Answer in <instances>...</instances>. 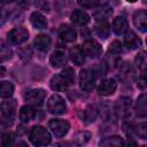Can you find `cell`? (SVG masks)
Wrapping results in <instances>:
<instances>
[{
	"label": "cell",
	"mask_w": 147,
	"mask_h": 147,
	"mask_svg": "<svg viewBox=\"0 0 147 147\" xmlns=\"http://www.w3.org/2000/svg\"><path fill=\"white\" fill-rule=\"evenodd\" d=\"M75 82V72L72 68H65L61 74H57L52 77L49 82V86L53 91L62 92L68 88L69 85H71Z\"/></svg>",
	"instance_id": "cell-1"
},
{
	"label": "cell",
	"mask_w": 147,
	"mask_h": 147,
	"mask_svg": "<svg viewBox=\"0 0 147 147\" xmlns=\"http://www.w3.org/2000/svg\"><path fill=\"white\" fill-rule=\"evenodd\" d=\"M29 138H30V141L34 145V146H46L51 142V134L49 132L42 127V126H33L30 131V134H29Z\"/></svg>",
	"instance_id": "cell-2"
},
{
	"label": "cell",
	"mask_w": 147,
	"mask_h": 147,
	"mask_svg": "<svg viewBox=\"0 0 147 147\" xmlns=\"http://www.w3.org/2000/svg\"><path fill=\"white\" fill-rule=\"evenodd\" d=\"M95 74L90 68H84L79 72V86L83 91L90 92L95 85Z\"/></svg>",
	"instance_id": "cell-3"
},
{
	"label": "cell",
	"mask_w": 147,
	"mask_h": 147,
	"mask_svg": "<svg viewBox=\"0 0 147 147\" xmlns=\"http://www.w3.org/2000/svg\"><path fill=\"white\" fill-rule=\"evenodd\" d=\"M47 109L53 115H63L67 111V103L59 94H53L47 101Z\"/></svg>",
	"instance_id": "cell-4"
},
{
	"label": "cell",
	"mask_w": 147,
	"mask_h": 147,
	"mask_svg": "<svg viewBox=\"0 0 147 147\" xmlns=\"http://www.w3.org/2000/svg\"><path fill=\"white\" fill-rule=\"evenodd\" d=\"M48 127L51 129L52 133L56 137V138H62L64 137L69 129H70V124L68 121L65 119H61V118H54L51 119L48 123Z\"/></svg>",
	"instance_id": "cell-5"
},
{
	"label": "cell",
	"mask_w": 147,
	"mask_h": 147,
	"mask_svg": "<svg viewBox=\"0 0 147 147\" xmlns=\"http://www.w3.org/2000/svg\"><path fill=\"white\" fill-rule=\"evenodd\" d=\"M7 39L11 45H21L29 39V32L24 28H14L7 34Z\"/></svg>",
	"instance_id": "cell-6"
},
{
	"label": "cell",
	"mask_w": 147,
	"mask_h": 147,
	"mask_svg": "<svg viewBox=\"0 0 147 147\" xmlns=\"http://www.w3.org/2000/svg\"><path fill=\"white\" fill-rule=\"evenodd\" d=\"M83 53L90 57H98L99 55H101L102 53V47L101 45L94 40V39H87L84 41L83 46H82Z\"/></svg>",
	"instance_id": "cell-7"
},
{
	"label": "cell",
	"mask_w": 147,
	"mask_h": 147,
	"mask_svg": "<svg viewBox=\"0 0 147 147\" xmlns=\"http://www.w3.org/2000/svg\"><path fill=\"white\" fill-rule=\"evenodd\" d=\"M46 98V92L42 88H31L24 93V100L32 105H41Z\"/></svg>",
	"instance_id": "cell-8"
},
{
	"label": "cell",
	"mask_w": 147,
	"mask_h": 147,
	"mask_svg": "<svg viewBox=\"0 0 147 147\" xmlns=\"http://www.w3.org/2000/svg\"><path fill=\"white\" fill-rule=\"evenodd\" d=\"M117 88V82L114 78H107L102 80L98 87V93L102 96H109L115 93Z\"/></svg>",
	"instance_id": "cell-9"
},
{
	"label": "cell",
	"mask_w": 147,
	"mask_h": 147,
	"mask_svg": "<svg viewBox=\"0 0 147 147\" xmlns=\"http://www.w3.org/2000/svg\"><path fill=\"white\" fill-rule=\"evenodd\" d=\"M0 111L1 115L7 121H11L16 114V102L15 100H7L3 101L0 106Z\"/></svg>",
	"instance_id": "cell-10"
},
{
	"label": "cell",
	"mask_w": 147,
	"mask_h": 147,
	"mask_svg": "<svg viewBox=\"0 0 147 147\" xmlns=\"http://www.w3.org/2000/svg\"><path fill=\"white\" fill-rule=\"evenodd\" d=\"M130 108H131V99L127 96H122L116 101L115 105V110L118 116L121 117H126L130 114Z\"/></svg>",
	"instance_id": "cell-11"
},
{
	"label": "cell",
	"mask_w": 147,
	"mask_h": 147,
	"mask_svg": "<svg viewBox=\"0 0 147 147\" xmlns=\"http://www.w3.org/2000/svg\"><path fill=\"white\" fill-rule=\"evenodd\" d=\"M59 36L65 42H74L77 38V32L70 25L63 24V25H61V28L59 30Z\"/></svg>",
	"instance_id": "cell-12"
},
{
	"label": "cell",
	"mask_w": 147,
	"mask_h": 147,
	"mask_svg": "<svg viewBox=\"0 0 147 147\" xmlns=\"http://www.w3.org/2000/svg\"><path fill=\"white\" fill-rule=\"evenodd\" d=\"M124 45L129 51H133L141 46V40L133 31H126L124 37Z\"/></svg>",
	"instance_id": "cell-13"
},
{
	"label": "cell",
	"mask_w": 147,
	"mask_h": 147,
	"mask_svg": "<svg viewBox=\"0 0 147 147\" xmlns=\"http://www.w3.org/2000/svg\"><path fill=\"white\" fill-rule=\"evenodd\" d=\"M133 23L137 29H139L141 32H146L147 30V13L144 9L137 10L133 14Z\"/></svg>",
	"instance_id": "cell-14"
},
{
	"label": "cell",
	"mask_w": 147,
	"mask_h": 147,
	"mask_svg": "<svg viewBox=\"0 0 147 147\" xmlns=\"http://www.w3.org/2000/svg\"><path fill=\"white\" fill-rule=\"evenodd\" d=\"M49 63L52 67L54 68H61L67 63V55L61 49H56L52 53L51 57H49Z\"/></svg>",
	"instance_id": "cell-15"
},
{
	"label": "cell",
	"mask_w": 147,
	"mask_h": 147,
	"mask_svg": "<svg viewBox=\"0 0 147 147\" xmlns=\"http://www.w3.org/2000/svg\"><path fill=\"white\" fill-rule=\"evenodd\" d=\"M70 20H71V22H72L74 24L79 25V26H84V25H86V24L90 22V16H88L85 11L77 9V10H74V11L71 13Z\"/></svg>",
	"instance_id": "cell-16"
},
{
	"label": "cell",
	"mask_w": 147,
	"mask_h": 147,
	"mask_svg": "<svg viewBox=\"0 0 147 147\" xmlns=\"http://www.w3.org/2000/svg\"><path fill=\"white\" fill-rule=\"evenodd\" d=\"M127 29H129V23L125 17L118 16L113 21V30L117 36L125 33L127 31Z\"/></svg>",
	"instance_id": "cell-17"
},
{
	"label": "cell",
	"mask_w": 147,
	"mask_h": 147,
	"mask_svg": "<svg viewBox=\"0 0 147 147\" xmlns=\"http://www.w3.org/2000/svg\"><path fill=\"white\" fill-rule=\"evenodd\" d=\"M30 22L34 29H46L47 28V20L42 14L39 11H33L30 16Z\"/></svg>",
	"instance_id": "cell-18"
},
{
	"label": "cell",
	"mask_w": 147,
	"mask_h": 147,
	"mask_svg": "<svg viewBox=\"0 0 147 147\" xmlns=\"http://www.w3.org/2000/svg\"><path fill=\"white\" fill-rule=\"evenodd\" d=\"M94 31L100 38L107 39L110 34V26L107 21H96L94 25Z\"/></svg>",
	"instance_id": "cell-19"
},
{
	"label": "cell",
	"mask_w": 147,
	"mask_h": 147,
	"mask_svg": "<svg viewBox=\"0 0 147 147\" xmlns=\"http://www.w3.org/2000/svg\"><path fill=\"white\" fill-rule=\"evenodd\" d=\"M33 45L38 51H47L51 46V38H49V36L44 34V33L38 34L34 38Z\"/></svg>",
	"instance_id": "cell-20"
},
{
	"label": "cell",
	"mask_w": 147,
	"mask_h": 147,
	"mask_svg": "<svg viewBox=\"0 0 147 147\" xmlns=\"http://www.w3.org/2000/svg\"><path fill=\"white\" fill-rule=\"evenodd\" d=\"M70 59L76 65H82L85 61V54L83 53L82 47L75 46L70 49Z\"/></svg>",
	"instance_id": "cell-21"
},
{
	"label": "cell",
	"mask_w": 147,
	"mask_h": 147,
	"mask_svg": "<svg viewBox=\"0 0 147 147\" xmlns=\"http://www.w3.org/2000/svg\"><path fill=\"white\" fill-rule=\"evenodd\" d=\"M34 115H36V110L30 105H25L20 109V119L23 123H28L31 119H33Z\"/></svg>",
	"instance_id": "cell-22"
},
{
	"label": "cell",
	"mask_w": 147,
	"mask_h": 147,
	"mask_svg": "<svg viewBox=\"0 0 147 147\" xmlns=\"http://www.w3.org/2000/svg\"><path fill=\"white\" fill-rule=\"evenodd\" d=\"M111 15H113V8L108 5H105L94 13V18L96 21H107Z\"/></svg>",
	"instance_id": "cell-23"
},
{
	"label": "cell",
	"mask_w": 147,
	"mask_h": 147,
	"mask_svg": "<svg viewBox=\"0 0 147 147\" xmlns=\"http://www.w3.org/2000/svg\"><path fill=\"white\" fill-rule=\"evenodd\" d=\"M14 85L13 83L8 82V80H3V82H0V98H3V99H7V98H10L14 93Z\"/></svg>",
	"instance_id": "cell-24"
},
{
	"label": "cell",
	"mask_w": 147,
	"mask_h": 147,
	"mask_svg": "<svg viewBox=\"0 0 147 147\" xmlns=\"http://www.w3.org/2000/svg\"><path fill=\"white\" fill-rule=\"evenodd\" d=\"M96 115H98V111L94 107L92 106H88L86 109L83 110L82 113V121L85 123V124H90L92 123L95 118H96Z\"/></svg>",
	"instance_id": "cell-25"
},
{
	"label": "cell",
	"mask_w": 147,
	"mask_h": 147,
	"mask_svg": "<svg viewBox=\"0 0 147 147\" xmlns=\"http://www.w3.org/2000/svg\"><path fill=\"white\" fill-rule=\"evenodd\" d=\"M124 142L122 140L121 137L118 136H111L108 138H105L100 141V146H105V147H118L122 146Z\"/></svg>",
	"instance_id": "cell-26"
},
{
	"label": "cell",
	"mask_w": 147,
	"mask_h": 147,
	"mask_svg": "<svg viewBox=\"0 0 147 147\" xmlns=\"http://www.w3.org/2000/svg\"><path fill=\"white\" fill-rule=\"evenodd\" d=\"M90 139H91V133L87 131H78L72 137L74 142L77 145H85L86 142L90 141Z\"/></svg>",
	"instance_id": "cell-27"
},
{
	"label": "cell",
	"mask_w": 147,
	"mask_h": 147,
	"mask_svg": "<svg viewBox=\"0 0 147 147\" xmlns=\"http://www.w3.org/2000/svg\"><path fill=\"white\" fill-rule=\"evenodd\" d=\"M137 114L139 117H145L146 116V94L142 93L138 100H137Z\"/></svg>",
	"instance_id": "cell-28"
},
{
	"label": "cell",
	"mask_w": 147,
	"mask_h": 147,
	"mask_svg": "<svg viewBox=\"0 0 147 147\" xmlns=\"http://www.w3.org/2000/svg\"><path fill=\"white\" fill-rule=\"evenodd\" d=\"M11 57V51L10 48L0 39V62H3Z\"/></svg>",
	"instance_id": "cell-29"
},
{
	"label": "cell",
	"mask_w": 147,
	"mask_h": 147,
	"mask_svg": "<svg viewBox=\"0 0 147 147\" xmlns=\"http://www.w3.org/2000/svg\"><path fill=\"white\" fill-rule=\"evenodd\" d=\"M134 63H136V67H137L138 69H140V70L142 71V74H144V72H145V69H146V63H147L145 52H140V53L136 56Z\"/></svg>",
	"instance_id": "cell-30"
},
{
	"label": "cell",
	"mask_w": 147,
	"mask_h": 147,
	"mask_svg": "<svg viewBox=\"0 0 147 147\" xmlns=\"http://www.w3.org/2000/svg\"><path fill=\"white\" fill-rule=\"evenodd\" d=\"M14 138H15V137H14V134H13L11 132H6V133L2 134L1 144H2L3 146L9 147V146L14 145Z\"/></svg>",
	"instance_id": "cell-31"
},
{
	"label": "cell",
	"mask_w": 147,
	"mask_h": 147,
	"mask_svg": "<svg viewBox=\"0 0 147 147\" xmlns=\"http://www.w3.org/2000/svg\"><path fill=\"white\" fill-rule=\"evenodd\" d=\"M109 53L110 54H119L122 52V45L118 40H114L109 46Z\"/></svg>",
	"instance_id": "cell-32"
},
{
	"label": "cell",
	"mask_w": 147,
	"mask_h": 147,
	"mask_svg": "<svg viewBox=\"0 0 147 147\" xmlns=\"http://www.w3.org/2000/svg\"><path fill=\"white\" fill-rule=\"evenodd\" d=\"M77 2L83 8H93L98 6L99 0H77Z\"/></svg>",
	"instance_id": "cell-33"
},
{
	"label": "cell",
	"mask_w": 147,
	"mask_h": 147,
	"mask_svg": "<svg viewBox=\"0 0 147 147\" xmlns=\"http://www.w3.org/2000/svg\"><path fill=\"white\" fill-rule=\"evenodd\" d=\"M32 55V52L30 48H23L20 51V56L23 59V60H29Z\"/></svg>",
	"instance_id": "cell-34"
},
{
	"label": "cell",
	"mask_w": 147,
	"mask_h": 147,
	"mask_svg": "<svg viewBox=\"0 0 147 147\" xmlns=\"http://www.w3.org/2000/svg\"><path fill=\"white\" fill-rule=\"evenodd\" d=\"M29 3H30L29 0H20V5H21L22 7H28Z\"/></svg>",
	"instance_id": "cell-35"
},
{
	"label": "cell",
	"mask_w": 147,
	"mask_h": 147,
	"mask_svg": "<svg viewBox=\"0 0 147 147\" xmlns=\"http://www.w3.org/2000/svg\"><path fill=\"white\" fill-rule=\"evenodd\" d=\"M14 0H0V3H2V5H7V3H10V2H13Z\"/></svg>",
	"instance_id": "cell-36"
},
{
	"label": "cell",
	"mask_w": 147,
	"mask_h": 147,
	"mask_svg": "<svg viewBox=\"0 0 147 147\" xmlns=\"http://www.w3.org/2000/svg\"><path fill=\"white\" fill-rule=\"evenodd\" d=\"M5 72H6L5 68H3V67H0V77H2V76L5 75Z\"/></svg>",
	"instance_id": "cell-37"
},
{
	"label": "cell",
	"mask_w": 147,
	"mask_h": 147,
	"mask_svg": "<svg viewBox=\"0 0 147 147\" xmlns=\"http://www.w3.org/2000/svg\"><path fill=\"white\" fill-rule=\"evenodd\" d=\"M126 1H127V2H131V3H132V2H136V1H138V0H126Z\"/></svg>",
	"instance_id": "cell-38"
}]
</instances>
